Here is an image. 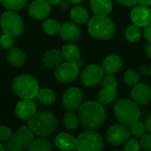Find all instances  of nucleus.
I'll use <instances>...</instances> for the list:
<instances>
[{
    "label": "nucleus",
    "mask_w": 151,
    "mask_h": 151,
    "mask_svg": "<svg viewBox=\"0 0 151 151\" xmlns=\"http://www.w3.org/2000/svg\"><path fill=\"white\" fill-rule=\"evenodd\" d=\"M6 59L11 65L19 67L26 62V54L22 50L19 48H11L7 52Z\"/></svg>",
    "instance_id": "21"
},
{
    "label": "nucleus",
    "mask_w": 151,
    "mask_h": 151,
    "mask_svg": "<svg viewBox=\"0 0 151 151\" xmlns=\"http://www.w3.org/2000/svg\"><path fill=\"white\" fill-rule=\"evenodd\" d=\"M89 35L98 40L111 39L116 32L114 21L108 15H96L88 24Z\"/></svg>",
    "instance_id": "4"
},
{
    "label": "nucleus",
    "mask_w": 151,
    "mask_h": 151,
    "mask_svg": "<svg viewBox=\"0 0 151 151\" xmlns=\"http://www.w3.org/2000/svg\"><path fill=\"white\" fill-rule=\"evenodd\" d=\"M146 127H147V130L151 133V114L148 117V119H147V120H146Z\"/></svg>",
    "instance_id": "44"
},
{
    "label": "nucleus",
    "mask_w": 151,
    "mask_h": 151,
    "mask_svg": "<svg viewBox=\"0 0 151 151\" xmlns=\"http://www.w3.org/2000/svg\"><path fill=\"white\" fill-rule=\"evenodd\" d=\"M122 59L118 55H111L107 57L102 65L104 73L109 74H114L119 72L122 67Z\"/></svg>",
    "instance_id": "20"
},
{
    "label": "nucleus",
    "mask_w": 151,
    "mask_h": 151,
    "mask_svg": "<svg viewBox=\"0 0 151 151\" xmlns=\"http://www.w3.org/2000/svg\"><path fill=\"white\" fill-rule=\"evenodd\" d=\"M61 25L59 22L54 19H47L42 23V28L44 32L50 35H55L59 33Z\"/></svg>",
    "instance_id": "29"
},
{
    "label": "nucleus",
    "mask_w": 151,
    "mask_h": 151,
    "mask_svg": "<svg viewBox=\"0 0 151 151\" xmlns=\"http://www.w3.org/2000/svg\"><path fill=\"white\" fill-rule=\"evenodd\" d=\"M78 117L85 129L96 130L102 127L106 119V112L99 102L87 101L78 108Z\"/></svg>",
    "instance_id": "1"
},
{
    "label": "nucleus",
    "mask_w": 151,
    "mask_h": 151,
    "mask_svg": "<svg viewBox=\"0 0 151 151\" xmlns=\"http://www.w3.org/2000/svg\"><path fill=\"white\" fill-rule=\"evenodd\" d=\"M70 3H72V4H80V3H81L83 0H68Z\"/></svg>",
    "instance_id": "46"
},
{
    "label": "nucleus",
    "mask_w": 151,
    "mask_h": 151,
    "mask_svg": "<svg viewBox=\"0 0 151 151\" xmlns=\"http://www.w3.org/2000/svg\"><path fill=\"white\" fill-rule=\"evenodd\" d=\"M34 133L28 126H23L17 129L7 141L5 150L24 151L28 150L31 142L34 139Z\"/></svg>",
    "instance_id": "6"
},
{
    "label": "nucleus",
    "mask_w": 151,
    "mask_h": 151,
    "mask_svg": "<svg viewBox=\"0 0 151 151\" xmlns=\"http://www.w3.org/2000/svg\"><path fill=\"white\" fill-rule=\"evenodd\" d=\"M76 139L66 133H60L55 138V145L62 150H72L76 149Z\"/></svg>",
    "instance_id": "19"
},
{
    "label": "nucleus",
    "mask_w": 151,
    "mask_h": 151,
    "mask_svg": "<svg viewBox=\"0 0 151 151\" xmlns=\"http://www.w3.org/2000/svg\"><path fill=\"white\" fill-rule=\"evenodd\" d=\"M144 50H145V52H146L147 56L151 59V42H149V43H147L145 45Z\"/></svg>",
    "instance_id": "42"
},
{
    "label": "nucleus",
    "mask_w": 151,
    "mask_h": 151,
    "mask_svg": "<svg viewBox=\"0 0 151 151\" xmlns=\"http://www.w3.org/2000/svg\"><path fill=\"white\" fill-rule=\"evenodd\" d=\"M57 4L58 5V7H59L60 9L65 10V9H66V8L68 7V5H69V1H68V0H60Z\"/></svg>",
    "instance_id": "41"
},
{
    "label": "nucleus",
    "mask_w": 151,
    "mask_h": 151,
    "mask_svg": "<svg viewBox=\"0 0 151 151\" xmlns=\"http://www.w3.org/2000/svg\"><path fill=\"white\" fill-rule=\"evenodd\" d=\"M0 25L4 34H8L13 37L21 35L24 30L23 19L16 11H5L0 18Z\"/></svg>",
    "instance_id": "7"
},
{
    "label": "nucleus",
    "mask_w": 151,
    "mask_h": 151,
    "mask_svg": "<svg viewBox=\"0 0 151 151\" xmlns=\"http://www.w3.org/2000/svg\"><path fill=\"white\" fill-rule=\"evenodd\" d=\"M76 149L79 151H100L104 149V139L95 130L87 129L76 139Z\"/></svg>",
    "instance_id": "8"
},
{
    "label": "nucleus",
    "mask_w": 151,
    "mask_h": 151,
    "mask_svg": "<svg viewBox=\"0 0 151 151\" xmlns=\"http://www.w3.org/2000/svg\"><path fill=\"white\" fill-rule=\"evenodd\" d=\"M79 75V66L77 63L65 61L61 63L55 70V77L59 82L70 83Z\"/></svg>",
    "instance_id": "10"
},
{
    "label": "nucleus",
    "mask_w": 151,
    "mask_h": 151,
    "mask_svg": "<svg viewBox=\"0 0 151 151\" xmlns=\"http://www.w3.org/2000/svg\"><path fill=\"white\" fill-rule=\"evenodd\" d=\"M144 36L149 42H151V20L144 27Z\"/></svg>",
    "instance_id": "39"
},
{
    "label": "nucleus",
    "mask_w": 151,
    "mask_h": 151,
    "mask_svg": "<svg viewBox=\"0 0 151 151\" xmlns=\"http://www.w3.org/2000/svg\"><path fill=\"white\" fill-rule=\"evenodd\" d=\"M28 13L35 19H46L50 13V5L46 0H35L28 5Z\"/></svg>",
    "instance_id": "15"
},
{
    "label": "nucleus",
    "mask_w": 151,
    "mask_h": 151,
    "mask_svg": "<svg viewBox=\"0 0 151 151\" xmlns=\"http://www.w3.org/2000/svg\"><path fill=\"white\" fill-rule=\"evenodd\" d=\"M83 95L80 88L72 87L67 88L62 97L63 106L71 111H74L79 108V106L82 104Z\"/></svg>",
    "instance_id": "12"
},
{
    "label": "nucleus",
    "mask_w": 151,
    "mask_h": 151,
    "mask_svg": "<svg viewBox=\"0 0 151 151\" xmlns=\"http://www.w3.org/2000/svg\"><path fill=\"white\" fill-rule=\"evenodd\" d=\"M130 17L134 24L139 27H145L151 20V10L149 6L136 5L132 10Z\"/></svg>",
    "instance_id": "16"
},
{
    "label": "nucleus",
    "mask_w": 151,
    "mask_h": 151,
    "mask_svg": "<svg viewBox=\"0 0 151 151\" xmlns=\"http://www.w3.org/2000/svg\"><path fill=\"white\" fill-rule=\"evenodd\" d=\"M124 81L128 86H134L140 81V75L134 70H128L124 73Z\"/></svg>",
    "instance_id": "33"
},
{
    "label": "nucleus",
    "mask_w": 151,
    "mask_h": 151,
    "mask_svg": "<svg viewBox=\"0 0 151 151\" xmlns=\"http://www.w3.org/2000/svg\"><path fill=\"white\" fill-rule=\"evenodd\" d=\"M104 77L102 67L97 65H89L82 71L81 75V82L87 87H94L100 82Z\"/></svg>",
    "instance_id": "11"
},
{
    "label": "nucleus",
    "mask_w": 151,
    "mask_h": 151,
    "mask_svg": "<svg viewBox=\"0 0 151 151\" xmlns=\"http://www.w3.org/2000/svg\"><path fill=\"white\" fill-rule=\"evenodd\" d=\"M63 60L62 53L58 50H50L46 51L42 58V64L48 68H57L61 63H63Z\"/></svg>",
    "instance_id": "18"
},
{
    "label": "nucleus",
    "mask_w": 151,
    "mask_h": 151,
    "mask_svg": "<svg viewBox=\"0 0 151 151\" xmlns=\"http://www.w3.org/2000/svg\"><path fill=\"white\" fill-rule=\"evenodd\" d=\"M116 88H102L97 94V101L102 104H110L116 99Z\"/></svg>",
    "instance_id": "26"
},
{
    "label": "nucleus",
    "mask_w": 151,
    "mask_h": 151,
    "mask_svg": "<svg viewBox=\"0 0 151 151\" xmlns=\"http://www.w3.org/2000/svg\"><path fill=\"white\" fill-rule=\"evenodd\" d=\"M51 150H52V145L48 139L43 138L42 136L36 139L34 138L28 147L29 151H50Z\"/></svg>",
    "instance_id": "27"
},
{
    "label": "nucleus",
    "mask_w": 151,
    "mask_h": 151,
    "mask_svg": "<svg viewBox=\"0 0 151 151\" xmlns=\"http://www.w3.org/2000/svg\"><path fill=\"white\" fill-rule=\"evenodd\" d=\"M27 1L28 0H2L1 3L8 10L19 11L27 5Z\"/></svg>",
    "instance_id": "31"
},
{
    "label": "nucleus",
    "mask_w": 151,
    "mask_h": 151,
    "mask_svg": "<svg viewBox=\"0 0 151 151\" xmlns=\"http://www.w3.org/2000/svg\"><path fill=\"white\" fill-rule=\"evenodd\" d=\"M150 67H148L147 65H143L141 67V72L142 74H150Z\"/></svg>",
    "instance_id": "43"
},
{
    "label": "nucleus",
    "mask_w": 151,
    "mask_h": 151,
    "mask_svg": "<svg viewBox=\"0 0 151 151\" xmlns=\"http://www.w3.org/2000/svg\"><path fill=\"white\" fill-rule=\"evenodd\" d=\"M147 127L146 124L143 122H134L130 126V132L131 134L135 136V137H142L143 134H146L147 132Z\"/></svg>",
    "instance_id": "32"
},
{
    "label": "nucleus",
    "mask_w": 151,
    "mask_h": 151,
    "mask_svg": "<svg viewBox=\"0 0 151 151\" xmlns=\"http://www.w3.org/2000/svg\"><path fill=\"white\" fill-rule=\"evenodd\" d=\"M50 4H58L60 0H46Z\"/></svg>",
    "instance_id": "47"
},
{
    "label": "nucleus",
    "mask_w": 151,
    "mask_h": 151,
    "mask_svg": "<svg viewBox=\"0 0 151 151\" xmlns=\"http://www.w3.org/2000/svg\"><path fill=\"white\" fill-rule=\"evenodd\" d=\"M59 35L65 41L72 42L77 41L81 37V32L75 22H65L60 27Z\"/></svg>",
    "instance_id": "17"
},
{
    "label": "nucleus",
    "mask_w": 151,
    "mask_h": 151,
    "mask_svg": "<svg viewBox=\"0 0 151 151\" xmlns=\"http://www.w3.org/2000/svg\"><path fill=\"white\" fill-rule=\"evenodd\" d=\"M132 100L138 105H145L151 99V88L146 83H137L131 90Z\"/></svg>",
    "instance_id": "13"
},
{
    "label": "nucleus",
    "mask_w": 151,
    "mask_h": 151,
    "mask_svg": "<svg viewBox=\"0 0 151 151\" xmlns=\"http://www.w3.org/2000/svg\"><path fill=\"white\" fill-rule=\"evenodd\" d=\"M102 85L104 88H116L118 86V79L113 74L106 73L102 79Z\"/></svg>",
    "instance_id": "34"
},
{
    "label": "nucleus",
    "mask_w": 151,
    "mask_h": 151,
    "mask_svg": "<svg viewBox=\"0 0 151 151\" xmlns=\"http://www.w3.org/2000/svg\"><path fill=\"white\" fill-rule=\"evenodd\" d=\"M141 149V144L135 138H130L124 146V150L127 151H139Z\"/></svg>",
    "instance_id": "36"
},
{
    "label": "nucleus",
    "mask_w": 151,
    "mask_h": 151,
    "mask_svg": "<svg viewBox=\"0 0 151 151\" xmlns=\"http://www.w3.org/2000/svg\"><path fill=\"white\" fill-rule=\"evenodd\" d=\"M5 150V147H4L3 146V144H1L0 143V151H4Z\"/></svg>",
    "instance_id": "48"
},
{
    "label": "nucleus",
    "mask_w": 151,
    "mask_h": 151,
    "mask_svg": "<svg viewBox=\"0 0 151 151\" xmlns=\"http://www.w3.org/2000/svg\"><path fill=\"white\" fill-rule=\"evenodd\" d=\"M32 132L42 137H46L54 133L58 126L56 116L49 111H42L35 113L27 123Z\"/></svg>",
    "instance_id": "2"
},
{
    "label": "nucleus",
    "mask_w": 151,
    "mask_h": 151,
    "mask_svg": "<svg viewBox=\"0 0 151 151\" xmlns=\"http://www.w3.org/2000/svg\"><path fill=\"white\" fill-rule=\"evenodd\" d=\"M150 75L151 76V66H150Z\"/></svg>",
    "instance_id": "49"
},
{
    "label": "nucleus",
    "mask_w": 151,
    "mask_h": 151,
    "mask_svg": "<svg viewBox=\"0 0 151 151\" xmlns=\"http://www.w3.org/2000/svg\"><path fill=\"white\" fill-rule=\"evenodd\" d=\"M61 53L65 61L78 63L80 60V50L73 43H67L64 45Z\"/></svg>",
    "instance_id": "23"
},
{
    "label": "nucleus",
    "mask_w": 151,
    "mask_h": 151,
    "mask_svg": "<svg viewBox=\"0 0 151 151\" xmlns=\"http://www.w3.org/2000/svg\"><path fill=\"white\" fill-rule=\"evenodd\" d=\"M79 121H80L79 117L74 113V111L68 110V111L64 116L63 124L66 129L74 130L77 128V127L79 125Z\"/></svg>",
    "instance_id": "28"
},
{
    "label": "nucleus",
    "mask_w": 151,
    "mask_h": 151,
    "mask_svg": "<svg viewBox=\"0 0 151 151\" xmlns=\"http://www.w3.org/2000/svg\"><path fill=\"white\" fill-rule=\"evenodd\" d=\"M70 17L76 24H86L89 21L88 11L81 6H75L70 11Z\"/></svg>",
    "instance_id": "24"
},
{
    "label": "nucleus",
    "mask_w": 151,
    "mask_h": 151,
    "mask_svg": "<svg viewBox=\"0 0 151 151\" xmlns=\"http://www.w3.org/2000/svg\"><path fill=\"white\" fill-rule=\"evenodd\" d=\"M138 3L140 4H142V5H145V6L151 5V0H138Z\"/></svg>",
    "instance_id": "45"
},
{
    "label": "nucleus",
    "mask_w": 151,
    "mask_h": 151,
    "mask_svg": "<svg viewBox=\"0 0 151 151\" xmlns=\"http://www.w3.org/2000/svg\"><path fill=\"white\" fill-rule=\"evenodd\" d=\"M15 113L21 120H29L36 113V104L32 99H22L16 104Z\"/></svg>",
    "instance_id": "14"
},
{
    "label": "nucleus",
    "mask_w": 151,
    "mask_h": 151,
    "mask_svg": "<svg viewBox=\"0 0 151 151\" xmlns=\"http://www.w3.org/2000/svg\"><path fill=\"white\" fill-rule=\"evenodd\" d=\"M119 4L126 6H133L138 3V0H117Z\"/></svg>",
    "instance_id": "40"
},
{
    "label": "nucleus",
    "mask_w": 151,
    "mask_h": 151,
    "mask_svg": "<svg viewBox=\"0 0 151 151\" xmlns=\"http://www.w3.org/2000/svg\"><path fill=\"white\" fill-rule=\"evenodd\" d=\"M36 98L43 105H51L56 101V94L50 88H42L38 90Z\"/></svg>",
    "instance_id": "25"
},
{
    "label": "nucleus",
    "mask_w": 151,
    "mask_h": 151,
    "mask_svg": "<svg viewBox=\"0 0 151 151\" xmlns=\"http://www.w3.org/2000/svg\"><path fill=\"white\" fill-rule=\"evenodd\" d=\"M12 88L19 97L22 99H33L36 97L39 90V83L30 74H20L13 79Z\"/></svg>",
    "instance_id": "5"
},
{
    "label": "nucleus",
    "mask_w": 151,
    "mask_h": 151,
    "mask_svg": "<svg viewBox=\"0 0 151 151\" xmlns=\"http://www.w3.org/2000/svg\"><path fill=\"white\" fill-rule=\"evenodd\" d=\"M90 7L96 15H109L112 10L111 0H90Z\"/></svg>",
    "instance_id": "22"
},
{
    "label": "nucleus",
    "mask_w": 151,
    "mask_h": 151,
    "mask_svg": "<svg viewBox=\"0 0 151 151\" xmlns=\"http://www.w3.org/2000/svg\"><path fill=\"white\" fill-rule=\"evenodd\" d=\"M131 132L127 128V126L123 124H116L111 126L107 133V141L113 146H121L130 139Z\"/></svg>",
    "instance_id": "9"
},
{
    "label": "nucleus",
    "mask_w": 151,
    "mask_h": 151,
    "mask_svg": "<svg viewBox=\"0 0 151 151\" xmlns=\"http://www.w3.org/2000/svg\"><path fill=\"white\" fill-rule=\"evenodd\" d=\"M14 44V39L13 36L8 35V34H4L1 35L0 37V45L3 49L4 50H9L11 48H12Z\"/></svg>",
    "instance_id": "35"
},
{
    "label": "nucleus",
    "mask_w": 151,
    "mask_h": 151,
    "mask_svg": "<svg viewBox=\"0 0 151 151\" xmlns=\"http://www.w3.org/2000/svg\"><path fill=\"white\" fill-rule=\"evenodd\" d=\"M141 148L144 150H151V133L145 134L141 137Z\"/></svg>",
    "instance_id": "37"
},
{
    "label": "nucleus",
    "mask_w": 151,
    "mask_h": 151,
    "mask_svg": "<svg viewBox=\"0 0 151 151\" xmlns=\"http://www.w3.org/2000/svg\"><path fill=\"white\" fill-rule=\"evenodd\" d=\"M113 113L116 119L120 124L126 126H131L133 123L138 121L141 116L138 104L127 98H122L115 102Z\"/></svg>",
    "instance_id": "3"
},
{
    "label": "nucleus",
    "mask_w": 151,
    "mask_h": 151,
    "mask_svg": "<svg viewBox=\"0 0 151 151\" xmlns=\"http://www.w3.org/2000/svg\"><path fill=\"white\" fill-rule=\"evenodd\" d=\"M12 130L6 126L0 127V142H7L12 136Z\"/></svg>",
    "instance_id": "38"
},
{
    "label": "nucleus",
    "mask_w": 151,
    "mask_h": 151,
    "mask_svg": "<svg viewBox=\"0 0 151 151\" xmlns=\"http://www.w3.org/2000/svg\"><path fill=\"white\" fill-rule=\"evenodd\" d=\"M125 35L127 41L131 42H135L139 41L142 36V29L139 26L133 24L127 28Z\"/></svg>",
    "instance_id": "30"
},
{
    "label": "nucleus",
    "mask_w": 151,
    "mask_h": 151,
    "mask_svg": "<svg viewBox=\"0 0 151 151\" xmlns=\"http://www.w3.org/2000/svg\"><path fill=\"white\" fill-rule=\"evenodd\" d=\"M0 2H2V0H0Z\"/></svg>",
    "instance_id": "50"
}]
</instances>
